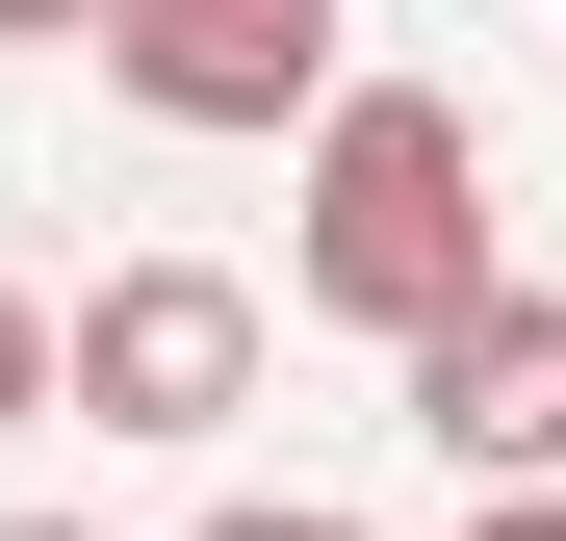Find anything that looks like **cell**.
Returning a JSON list of instances; mask_svg holds the SVG:
<instances>
[{
  "label": "cell",
  "instance_id": "obj_1",
  "mask_svg": "<svg viewBox=\"0 0 566 541\" xmlns=\"http://www.w3.org/2000/svg\"><path fill=\"white\" fill-rule=\"evenodd\" d=\"M283 284H310L335 335H387V361L463 284H515V258H490V129H463L438 77H335V104H310V232H283Z\"/></svg>",
  "mask_w": 566,
  "mask_h": 541
},
{
  "label": "cell",
  "instance_id": "obj_2",
  "mask_svg": "<svg viewBox=\"0 0 566 541\" xmlns=\"http://www.w3.org/2000/svg\"><path fill=\"white\" fill-rule=\"evenodd\" d=\"M232 387H258V284L232 258H129V284L52 310V413L77 438H232Z\"/></svg>",
  "mask_w": 566,
  "mask_h": 541
},
{
  "label": "cell",
  "instance_id": "obj_3",
  "mask_svg": "<svg viewBox=\"0 0 566 541\" xmlns=\"http://www.w3.org/2000/svg\"><path fill=\"white\" fill-rule=\"evenodd\" d=\"M387 387H412V438L463 465V516H490V490H566V284H463Z\"/></svg>",
  "mask_w": 566,
  "mask_h": 541
},
{
  "label": "cell",
  "instance_id": "obj_4",
  "mask_svg": "<svg viewBox=\"0 0 566 541\" xmlns=\"http://www.w3.org/2000/svg\"><path fill=\"white\" fill-rule=\"evenodd\" d=\"M104 77H129L155 129H310L335 104V0H129Z\"/></svg>",
  "mask_w": 566,
  "mask_h": 541
},
{
  "label": "cell",
  "instance_id": "obj_5",
  "mask_svg": "<svg viewBox=\"0 0 566 541\" xmlns=\"http://www.w3.org/2000/svg\"><path fill=\"white\" fill-rule=\"evenodd\" d=\"M27 413H52V310L0 284V438H27Z\"/></svg>",
  "mask_w": 566,
  "mask_h": 541
},
{
  "label": "cell",
  "instance_id": "obj_6",
  "mask_svg": "<svg viewBox=\"0 0 566 541\" xmlns=\"http://www.w3.org/2000/svg\"><path fill=\"white\" fill-rule=\"evenodd\" d=\"M180 541H360V516H310V490H232V516H180Z\"/></svg>",
  "mask_w": 566,
  "mask_h": 541
},
{
  "label": "cell",
  "instance_id": "obj_7",
  "mask_svg": "<svg viewBox=\"0 0 566 541\" xmlns=\"http://www.w3.org/2000/svg\"><path fill=\"white\" fill-rule=\"evenodd\" d=\"M463 541H566V490H490V516H463Z\"/></svg>",
  "mask_w": 566,
  "mask_h": 541
},
{
  "label": "cell",
  "instance_id": "obj_8",
  "mask_svg": "<svg viewBox=\"0 0 566 541\" xmlns=\"http://www.w3.org/2000/svg\"><path fill=\"white\" fill-rule=\"evenodd\" d=\"M0 541H77V516H0Z\"/></svg>",
  "mask_w": 566,
  "mask_h": 541
}]
</instances>
